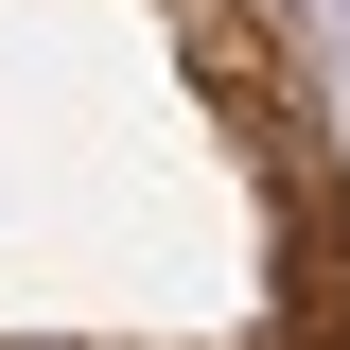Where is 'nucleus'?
<instances>
[{"mask_svg":"<svg viewBox=\"0 0 350 350\" xmlns=\"http://www.w3.org/2000/svg\"><path fill=\"white\" fill-rule=\"evenodd\" d=\"M175 53H193V88H211L228 123H262V140L298 123V105H280V70H262V36L228 18V0H175Z\"/></svg>","mask_w":350,"mask_h":350,"instance_id":"obj_1","label":"nucleus"}]
</instances>
